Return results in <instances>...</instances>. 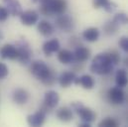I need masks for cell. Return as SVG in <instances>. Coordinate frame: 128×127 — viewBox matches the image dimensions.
Here are the masks:
<instances>
[{"label": "cell", "instance_id": "31", "mask_svg": "<svg viewBox=\"0 0 128 127\" xmlns=\"http://www.w3.org/2000/svg\"><path fill=\"white\" fill-rule=\"evenodd\" d=\"M116 7H117V5L115 4V3H113V2H109L103 9L106 11V12H109V13H111V12H113L115 9H116Z\"/></svg>", "mask_w": 128, "mask_h": 127}, {"label": "cell", "instance_id": "30", "mask_svg": "<svg viewBox=\"0 0 128 127\" xmlns=\"http://www.w3.org/2000/svg\"><path fill=\"white\" fill-rule=\"evenodd\" d=\"M9 74V70L8 66L3 63H0V80L5 78Z\"/></svg>", "mask_w": 128, "mask_h": 127}, {"label": "cell", "instance_id": "1", "mask_svg": "<svg viewBox=\"0 0 128 127\" xmlns=\"http://www.w3.org/2000/svg\"><path fill=\"white\" fill-rule=\"evenodd\" d=\"M30 72L45 86H53L57 80V76L54 70L43 61L33 62L30 66Z\"/></svg>", "mask_w": 128, "mask_h": 127}, {"label": "cell", "instance_id": "6", "mask_svg": "<svg viewBox=\"0 0 128 127\" xmlns=\"http://www.w3.org/2000/svg\"><path fill=\"white\" fill-rule=\"evenodd\" d=\"M107 99L110 103H112L114 105H119V104H122L124 102L125 94L121 88L116 86L114 88H111L107 92Z\"/></svg>", "mask_w": 128, "mask_h": 127}, {"label": "cell", "instance_id": "17", "mask_svg": "<svg viewBox=\"0 0 128 127\" xmlns=\"http://www.w3.org/2000/svg\"><path fill=\"white\" fill-rule=\"evenodd\" d=\"M76 76L74 72H64L58 78V82L62 88H68L74 84Z\"/></svg>", "mask_w": 128, "mask_h": 127}, {"label": "cell", "instance_id": "2", "mask_svg": "<svg viewBox=\"0 0 128 127\" xmlns=\"http://www.w3.org/2000/svg\"><path fill=\"white\" fill-rule=\"evenodd\" d=\"M114 64H112L107 53L98 54L90 64V72L98 76H107L112 72Z\"/></svg>", "mask_w": 128, "mask_h": 127}, {"label": "cell", "instance_id": "22", "mask_svg": "<svg viewBox=\"0 0 128 127\" xmlns=\"http://www.w3.org/2000/svg\"><path fill=\"white\" fill-rule=\"evenodd\" d=\"M99 35H100L99 30L96 27H90L82 32V38L86 41L90 42V43L96 42L99 38Z\"/></svg>", "mask_w": 128, "mask_h": 127}, {"label": "cell", "instance_id": "25", "mask_svg": "<svg viewBox=\"0 0 128 127\" xmlns=\"http://www.w3.org/2000/svg\"><path fill=\"white\" fill-rule=\"evenodd\" d=\"M98 126L100 127H116L118 126V122L111 118V117H106L105 119L101 120L99 123H98Z\"/></svg>", "mask_w": 128, "mask_h": 127}, {"label": "cell", "instance_id": "21", "mask_svg": "<svg viewBox=\"0 0 128 127\" xmlns=\"http://www.w3.org/2000/svg\"><path fill=\"white\" fill-rule=\"evenodd\" d=\"M115 84L117 86L123 88L128 84V72L124 68L117 70L115 74Z\"/></svg>", "mask_w": 128, "mask_h": 127}, {"label": "cell", "instance_id": "11", "mask_svg": "<svg viewBox=\"0 0 128 127\" xmlns=\"http://www.w3.org/2000/svg\"><path fill=\"white\" fill-rule=\"evenodd\" d=\"M13 101L18 104V105H24L28 102L29 98H30V94L29 92L24 90V88H17L13 92V95H12Z\"/></svg>", "mask_w": 128, "mask_h": 127}, {"label": "cell", "instance_id": "18", "mask_svg": "<svg viewBox=\"0 0 128 127\" xmlns=\"http://www.w3.org/2000/svg\"><path fill=\"white\" fill-rule=\"evenodd\" d=\"M56 115H57L58 119L61 120V121H63V122H70L74 118L72 110V108H70L68 106H62V107H60L56 111Z\"/></svg>", "mask_w": 128, "mask_h": 127}, {"label": "cell", "instance_id": "34", "mask_svg": "<svg viewBox=\"0 0 128 127\" xmlns=\"http://www.w3.org/2000/svg\"><path fill=\"white\" fill-rule=\"evenodd\" d=\"M34 3H36V2H39L40 4L41 3H45V2H48V1H50V0H32Z\"/></svg>", "mask_w": 128, "mask_h": 127}, {"label": "cell", "instance_id": "5", "mask_svg": "<svg viewBox=\"0 0 128 127\" xmlns=\"http://www.w3.org/2000/svg\"><path fill=\"white\" fill-rule=\"evenodd\" d=\"M55 24L59 30L66 32V33L72 31L74 28V23L72 18L70 16L64 14V13L61 14V15H58V17L55 20Z\"/></svg>", "mask_w": 128, "mask_h": 127}, {"label": "cell", "instance_id": "23", "mask_svg": "<svg viewBox=\"0 0 128 127\" xmlns=\"http://www.w3.org/2000/svg\"><path fill=\"white\" fill-rule=\"evenodd\" d=\"M118 29H119V25L116 22H114L113 20L112 21H107L103 25V32L106 36H112V35L116 34Z\"/></svg>", "mask_w": 128, "mask_h": 127}, {"label": "cell", "instance_id": "10", "mask_svg": "<svg viewBox=\"0 0 128 127\" xmlns=\"http://www.w3.org/2000/svg\"><path fill=\"white\" fill-rule=\"evenodd\" d=\"M74 62L84 63L90 58V50L84 46H78L74 52Z\"/></svg>", "mask_w": 128, "mask_h": 127}, {"label": "cell", "instance_id": "20", "mask_svg": "<svg viewBox=\"0 0 128 127\" xmlns=\"http://www.w3.org/2000/svg\"><path fill=\"white\" fill-rule=\"evenodd\" d=\"M58 60L59 62L64 64H72L74 62V52L70 51V50H59L58 52Z\"/></svg>", "mask_w": 128, "mask_h": 127}, {"label": "cell", "instance_id": "12", "mask_svg": "<svg viewBox=\"0 0 128 127\" xmlns=\"http://www.w3.org/2000/svg\"><path fill=\"white\" fill-rule=\"evenodd\" d=\"M60 48H61V45H60L59 40L58 39H52V40H49V41L44 43L43 52L46 56L50 57V56H52V54L59 52Z\"/></svg>", "mask_w": 128, "mask_h": 127}, {"label": "cell", "instance_id": "16", "mask_svg": "<svg viewBox=\"0 0 128 127\" xmlns=\"http://www.w3.org/2000/svg\"><path fill=\"white\" fill-rule=\"evenodd\" d=\"M74 84H80L86 90H92L94 88V84H96V82H94V78L92 76H88V74H84L80 78H76L74 82Z\"/></svg>", "mask_w": 128, "mask_h": 127}, {"label": "cell", "instance_id": "15", "mask_svg": "<svg viewBox=\"0 0 128 127\" xmlns=\"http://www.w3.org/2000/svg\"><path fill=\"white\" fill-rule=\"evenodd\" d=\"M50 6L53 15L64 14L68 9V3L66 0H50Z\"/></svg>", "mask_w": 128, "mask_h": 127}, {"label": "cell", "instance_id": "27", "mask_svg": "<svg viewBox=\"0 0 128 127\" xmlns=\"http://www.w3.org/2000/svg\"><path fill=\"white\" fill-rule=\"evenodd\" d=\"M118 45L121 48V50H123L125 53L128 54V37H121L118 42Z\"/></svg>", "mask_w": 128, "mask_h": 127}, {"label": "cell", "instance_id": "19", "mask_svg": "<svg viewBox=\"0 0 128 127\" xmlns=\"http://www.w3.org/2000/svg\"><path fill=\"white\" fill-rule=\"evenodd\" d=\"M37 29L41 35H43L45 37H49V36L53 35V33L55 32L54 26L47 20H41L40 22H38Z\"/></svg>", "mask_w": 128, "mask_h": 127}, {"label": "cell", "instance_id": "29", "mask_svg": "<svg viewBox=\"0 0 128 127\" xmlns=\"http://www.w3.org/2000/svg\"><path fill=\"white\" fill-rule=\"evenodd\" d=\"M9 12L6 9V7L0 6V22H5L9 17Z\"/></svg>", "mask_w": 128, "mask_h": 127}, {"label": "cell", "instance_id": "9", "mask_svg": "<svg viewBox=\"0 0 128 127\" xmlns=\"http://www.w3.org/2000/svg\"><path fill=\"white\" fill-rule=\"evenodd\" d=\"M46 115L47 113L43 110V109H39L37 112L30 114L27 116V122L30 126L34 127H38L41 126L45 123V120H46Z\"/></svg>", "mask_w": 128, "mask_h": 127}, {"label": "cell", "instance_id": "33", "mask_svg": "<svg viewBox=\"0 0 128 127\" xmlns=\"http://www.w3.org/2000/svg\"><path fill=\"white\" fill-rule=\"evenodd\" d=\"M123 64H124V66L127 68V70H128V56L124 58V60H123Z\"/></svg>", "mask_w": 128, "mask_h": 127}, {"label": "cell", "instance_id": "24", "mask_svg": "<svg viewBox=\"0 0 128 127\" xmlns=\"http://www.w3.org/2000/svg\"><path fill=\"white\" fill-rule=\"evenodd\" d=\"M112 20L116 22L118 25H126L128 24V15L123 12H120V13L115 14Z\"/></svg>", "mask_w": 128, "mask_h": 127}, {"label": "cell", "instance_id": "3", "mask_svg": "<svg viewBox=\"0 0 128 127\" xmlns=\"http://www.w3.org/2000/svg\"><path fill=\"white\" fill-rule=\"evenodd\" d=\"M72 109L80 117L82 121H84V122H88V123H92L96 120V112L88 108V107H86L82 102L80 101H76V102H72Z\"/></svg>", "mask_w": 128, "mask_h": 127}, {"label": "cell", "instance_id": "32", "mask_svg": "<svg viewBox=\"0 0 128 127\" xmlns=\"http://www.w3.org/2000/svg\"><path fill=\"white\" fill-rule=\"evenodd\" d=\"M80 127H90V123H88V122H84V121H82L80 124Z\"/></svg>", "mask_w": 128, "mask_h": 127}, {"label": "cell", "instance_id": "35", "mask_svg": "<svg viewBox=\"0 0 128 127\" xmlns=\"http://www.w3.org/2000/svg\"><path fill=\"white\" fill-rule=\"evenodd\" d=\"M126 122L128 123V113H127V115H126Z\"/></svg>", "mask_w": 128, "mask_h": 127}, {"label": "cell", "instance_id": "7", "mask_svg": "<svg viewBox=\"0 0 128 127\" xmlns=\"http://www.w3.org/2000/svg\"><path fill=\"white\" fill-rule=\"evenodd\" d=\"M20 21L25 26H34L39 21V14L35 10H26L22 11V13L19 15Z\"/></svg>", "mask_w": 128, "mask_h": 127}, {"label": "cell", "instance_id": "28", "mask_svg": "<svg viewBox=\"0 0 128 127\" xmlns=\"http://www.w3.org/2000/svg\"><path fill=\"white\" fill-rule=\"evenodd\" d=\"M110 1L109 0H92V5L96 9L98 8H104Z\"/></svg>", "mask_w": 128, "mask_h": 127}, {"label": "cell", "instance_id": "26", "mask_svg": "<svg viewBox=\"0 0 128 127\" xmlns=\"http://www.w3.org/2000/svg\"><path fill=\"white\" fill-rule=\"evenodd\" d=\"M107 54H108V56H109L111 62H112V64H113L114 66L117 64H119V62H120V55H119V53H118L117 51L111 50V51H109Z\"/></svg>", "mask_w": 128, "mask_h": 127}, {"label": "cell", "instance_id": "4", "mask_svg": "<svg viewBox=\"0 0 128 127\" xmlns=\"http://www.w3.org/2000/svg\"><path fill=\"white\" fill-rule=\"evenodd\" d=\"M16 47L18 50V59L17 60L22 64H28L31 62L33 53L29 43L26 40L21 39L16 43Z\"/></svg>", "mask_w": 128, "mask_h": 127}, {"label": "cell", "instance_id": "8", "mask_svg": "<svg viewBox=\"0 0 128 127\" xmlns=\"http://www.w3.org/2000/svg\"><path fill=\"white\" fill-rule=\"evenodd\" d=\"M0 56L4 60H17L18 59V50L16 45L5 44L0 49Z\"/></svg>", "mask_w": 128, "mask_h": 127}, {"label": "cell", "instance_id": "14", "mask_svg": "<svg viewBox=\"0 0 128 127\" xmlns=\"http://www.w3.org/2000/svg\"><path fill=\"white\" fill-rule=\"evenodd\" d=\"M3 3L12 16H19L22 13V6L18 0H3Z\"/></svg>", "mask_w": 128, "mask_h": 127}, {"label": "cell", "instance_id": "13", "mask_svg": "<svg viewBox=\"0 0 128 127\" xmlns=\"http://www.w3.org/2000/svg\"><path fill=\"white\" fill-rule=\"evenodd\" d=\"M60 101V96L58 94L57 92L55 90H48L45 94V97H44V104L49 107L50 109L55 108Z\"/></svg>", "mask_w": 128, "mask_h": 127}]
</instances>
